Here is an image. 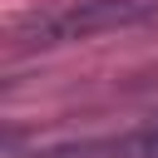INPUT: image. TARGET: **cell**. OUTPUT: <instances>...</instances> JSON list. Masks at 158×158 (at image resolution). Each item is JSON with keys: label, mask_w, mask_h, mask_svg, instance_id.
<instances>
[{"label": "cell", "mask_w": 158, "mask_h": 158, "mask_svg": "<svg viewBox=\"0 0 158 158\" xmlns=\"http://www.w3.org/2000/svg\"><path fill=\"white\" fill-rule=\"evenodd\" d=\"M123 153H128V158H158V118H153L143 133H133V138L123 143Z\"/></svg>", "instance_id": "cell-2"}, {"label": "cell", "mask_w": 158, "mask_h": 158, "mask_svg": "<svg viewBox=\"0 0 158 158\" xmlns=\"http://www.w3.org/2000/svg\"><path fill=\"white\" fill-rule=\"evenodd\" d=\"M153 10V0H69L59 10L35 15L20 30V44H69V40H94L104 30L133 25Z\"/></svg>", "instance_id": "cell-1"}]
</instances>
